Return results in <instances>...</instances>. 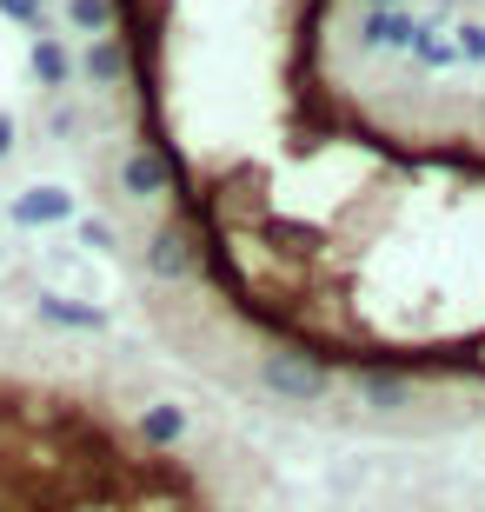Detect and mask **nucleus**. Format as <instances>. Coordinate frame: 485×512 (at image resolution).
Segmentation results:
<instances>
[{
    "label": "nucleus",
    "mask_w": 485,
    "mask_h": 512,
    "mask_svg": "<svg viewBox=\"0 0 485 512\" xmlns=\"http://www.w3.org/2000/svg\"><path fill=\"white\" fill-rule=\"evenodd\" d=\"M459 40L472 47V60H485V27H459Z\"/></svg>",
    "instance_id": "39448f33"
},
{
    "label": "nucleus",
    "mask_w": 485,
    "mask_h": 512,
    "mask_svg": "<svg viewBox=\"0 0 485 512\" xmlns=\"http://www.w3.org/2000/svg\"><path fill=\"white\" fill-rule=\"evenodd\" d=\"M87 67H94V80H120V67H127V60H120V47H113V40H100Z\"/></svg>",
    "instance_id": "7ed1b4c3"
},
{
    "label": "nucleus",
    "mask_w": 485,
    "mask_h": 512,
    "mask_svg": "<svg viewBox=\"0 0 485 512\" xmlns=\"http://www.w3.org/2000/svg\"><path fill=\"white\" fill-rule=\"evenodd\" d=\"M7 140H14V114H0V153H7Z\"/></svg>",
    "instance_id": "0eeeda50"
},
{
    "label": "nucleus",
    "mask_w": 485,
    "mask_h": 512,
    "mask_svg": "<svg viewBox=\"0 0 485 512\" xmlns=\"http://www.w3.org/2000/svg\"><path fill=\"white\" fill-rule=\"evenodd\" d=\"M14 213L40 227V220H60V213H74V200H67L60 187H34V193H20V200H14Z\"/></svg>",
    "instance_id": "f257e3e1"
},
{
    "label": "nucleus",
    "mask_w": 485,
    "mask_h": 512,
    "mask_svg": "<svg viewBox=\"0 0 485 512\" xmlns=\"http://www.w3.org/2000/svg\"><path fill=\"white\" fill-rule=\"evenodd\" d=\"M74 20H80V27H100V20H107V7H100V0H74Z\"/></svg>",
    "instance_id": "20e7f679"
},
{
    "label": "nucleus",
    "mask_w": 485,
    "mask_h": 512,
    "mask_svg": "<svg viewBox=\"0 0 485 512\" xmlns=\"http://www.w3.org/2000/svg\"><path fill=\"white\" fill-rule=\"evenodd\" d=\"M0 7H7L14 20H34V14H40V0H0Z\"/></svg>",
    "instance_id": "423d86ee"
},
{
    "label": "nucleus",
    "mask_w": 485,
    "mask_h": 512,
    "mask_svg": "<svg viewBox=\"0 0 485 512\" xmlns=\"http://www.w3.org/2000/svg\"><path fill=\"white\" fill-rule=\"evenodd\" d=\"M67 67H74V60H67V47H60V40H40V47H34V80H40V87H60V80H67Z\"/></svg>",
    "instance_id": "f03ea898"
}]
</instances>
